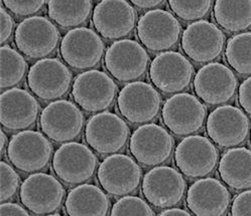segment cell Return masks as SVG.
Segmentation results:
<instances>
[{"label": "cell", "mask_w": 251, "mask_h": 216, "mask_svg": "<svg viewBox=\"0 0 251 216\" xmlns=\"http://www.w3.org/2000/svg\"><path fill=\"white\" fill-rule=\"evenodd\" d=\"M117 85L104 71L91 69L78 75L72 86V97L88 113L103 112L113 106Z\"/></svg>", "instance_id": "obj_1"}, {"label": "cell", "mask_w": 251, "mask_h": 216, "mask_svg": "<svg viewBox=\"0 0 251 216\" xmlns=\"http://www.w3.org/2000/svg\"><path fill=\"white\" fill-rule=\"evenodd\" d=\"M52 145L46 135L32 131H20L10 139L7 157L11 164L25 173L40 172L48 167Z\"/></svg>", "instance_id": "obj_2"}, {"label": "cell", "mask_w": 251, "mask_h": 216, "mask_svg": "<svg viewBox=\"0 0 251 216\" xmlns=\"http://www.w3.org/2000/svg\"><path fill=\"white\" fill-rule=\"evenodd\" d=\"M16 47L32 60L49 57L60 43L57 26L44 16H31L23 21L14 33Z\"/></svg>", "instance_id": "obj_3"}, {"label": "cell", "mask_w": 251, "mask_h": 216, "mask_svg": "<svg viewBox=\"0 0 251 216\" xmlns=\"http://www.w3.org/2000/svg\"><path fill=\"white\" fill-rule=\"evenodd\" d=\"M207 110L204 104L188 93L169 98L161 108V118L168 130L176 136H189L204 126Z\"/></svg>", "instance_id": "obj_4"}, {"label": "cell", "mask_w": 251, "mask_h": 216, "mask_svg": "<svg viewBox=\"0 0 251 216\" xmlns=\"http://www.w3.org/2000/svg\"><path fill=\"white\" fill-rule=\"evenodd\" d=\"M130 136L129 127L121 117L111 112H100L88 120L85 139L89 146L100 155L121 151Z\"/></svg>", "instance_id": "obj_5"}, {"label": "cell", "mask_w": 251, "mask_h": 216, "mask_svg": "<svg viewBox=\"0 0 251 216\" xmlns=\"http://www.w3.org/2000/svg\"><path fill=\"white\" fill-rule=\"evenodd\" d=\"M51 164L53 172L64 183L77 185L93 177L98 159L88 146L71 141L63 144L55 152Z\"/></svg>", "instance_id": "obj_6"}, {"label": "cell", "mask_w": 251, "mask_h": 216, "mask_svg": "<svg viewBox=\"0 0 251 216\" xmlns=\"http://www.w3.org/2000/svg\"><path fill=\"white\" fill-rule=\"evenodd\" d=\"M218 161L219 152L213 141L200 135L184 138L175 151L177 169L191 179L208 176L216 169Z\"/></svg>", "instance_id": "obj_7"}, {"label": "cell", "mask_w": 251, "mask_h": 216, "mask_svg": "<svg viewBox=\"0 0 251 216\" xmlns=\"http://www.w3.org/2000/svg\"><path fill=\"white\" fill-rule=\"evenodd\" d=\"M175 146L173 136L156 124H143L131 135L129 150L143 166H159L170 160Z\"/></svg>", "instance_id": "obj_8"}, {"label": "cell", "mask_w": 251, "mask_h": 216, "mask_svg": "<svg viewBox=\"0 0 251 216\" xmlns=\"http://www.w3.org/2000/svg\"><path fill=\"white\" fill-rule=\"evenodd\" d=\"M104 64L111 76L121 83L136 81L146 75L150 56L146 48L132 40H121L106 49Z\"/></svg>", "instance_id": "obj_9"}, {"label": "cell", "mask_w": 251, "mask_h": 216, "mask_svg": "<svg viewBox=\"0 0 251 216\" xmlns=\"http://www.w3.org/2000/svg\"><path fill=\"white\" fill-rule=\"evenodd\" d=\"M20 197L23 204L33 214L48 215L62 207L66 190L55 176L35 172L22 184Z\"/></svg>", "instance_id": "obj_10"}, {"label": "cell", "mask_w": 251, "mask_h": 216, "mask_svg": "<svg viewBox=\"0 0 251 216\" xmlns=\"http://www.w3.org/2000/svg\"><path fill=\"white\" fill-rule=\"evenodd\" d=\"M105 52V44L100 35L88 27L69 30L60 44V53L64 62L80 70L97 66Z\"/></svg>", "instance_id": "obj_11"}, {"label": "cell", "mask_w": 251, "mask_h": 216, "mask_svg": "<svg viewBox=\"0 0 251 216\" xmlns=\"http://www.w3.org/2000/svg\"><path fill=\"white\" fill-rule=\"evenodd\" d=\"M84 123L82 111L67 100H57L49 104L40 118L43 133L56 143H67L80 137Z\"/></svg>", "instance_id": "obj_12"}, {"label": "cell", "mask_w": 251, "mask_h": 216, "mask_svg": "<svg viewBox=\"0 0 251 216\" xmlns=\"http://www.w3.org/2000/svg\"><path fill=\"white\" fill-rule=\"evenodd\" d=\"M195 74L191 62L177 51H163L150 66L152 85L165 94L181 93L189 87Z\"/></svg>", "instance_id": "obj_13"}, {"label": "cell", "mask_w": 251, "mask_h": 216, "mask_svg": "<svg viewBox=\"0 0 251 216\" xmlns=\"http://www.w3.org/2000/svg\"><path fill=\"white\" fill-rule=\"evenodd\" d=\"M117 108L131 124H148L155 120L161 110V96L151 84L132 82L120 91Z\"/></svg>", "instance_id": "obj_14"}, {"label": "cell", "mask_w": 251, "mask_h": 216, "mask_svg": "<svg viewBox=\"0 0 251 216\" xmlns=\"http://www.w3.org/2000/svg\"><path fill=\"white\" fill-rule=\"evenodd\" d=\"M141 190L151 205L165 209L174 207L183 200L187 182L183 174L175 168L155 166L143 177Z\"/></svg>", "instance_id": "obj_15"}, {"label": "cell", "mask_w": 251, "mask_h": 216, "mask_svg": "<svg viewBox=\"0 0 251 216\" xmlns=\"http://www.w3.org/2000/svg\"><path fill=\"white\" fill-rule=\"evenodd\" d=\"M182 33L181 23L170 11L153 9L140 16L137 37L151 51H167L176 45Z\"/></svg>", "instance_id": "obj_16"}, {"label": "cell", "mask_w": 251, "mask_h": 216, "mask_svg": "<svg viewBox=\"0 0 251 216\" xmlns=\"http://www.w3.org/2000/svg\"><path fill=\"white\" fill-rule=\"evenodd\" d=\"M72 73L58 59H41L27 74L30 91L43 101H56L63 98L70 89Z\"/></svg>", "instance_id": "obj_17"}, {"label": "cell", "mask_w": 251, "mask_h": 216, "mask_svg": "<svg viewBox=\"0 0 251 216\" xmlns=\"http://www.w3.org/2000/svg\"><path fill=\"white\" fill-rule=\"evenodd\" d=\"M206 130L209 138L221 148H234L243 144L250 131L246 114L234 106H221L208 117Z\"/></svg>", "instance_id": "obj_18"}, {"label": "cell", "mask_w": 251, "mask_h": 216, "mask_svg": "<svg viewBox=\"0 0 251 216\" xmlns=\"http://www.w3.org/2000/svg\"><path fill=\"white\" fill-rule=\"evenodd\" d=\"M103 189L113 196H125L138 188L142 171L135 160L128 155L113 154L103 160L97 172Z\"/></svg>", "instance_id": "obj_19"}, {"label": "cell", "mask_w": 251, "mask_h": 216, "mask_svg": "<svg viewBox=\"0 0 251 216\" xmlns=\"http://www.w3.org/2000/svg\"><path fill=\"white\" fill-rule=\"evenodd\" d=\"M237 86L235 74L219 63H209L202 66L194 79L195 93L210 106L222 105L232 100Z\"/></svg>", "instance_id": "obj_20"}, {"label": "cell", "mask_w": 251, "mask_h": 216, "mask_svg": "<svg viewBox=\"0 0 251 216\" xmlns=\"http://www.w3.org/2000/svg\"><path fill=\"white\" fill-rule=\"evenodd\" d=\"M225 34L207 21H197L188 25L182 35V48L186 56L198 64L217 60L225 46Z\"/></svg>", "instance_id": "obj_21"}, {"label": "cell", "mask_w": 251, "mask_h": 216, "mask_svg": "<svg viewBox=\"0 0 251 216\" xmlns=\"http://www.w3.org/2000/svg\"><path fill=\"white\" fill-rule=\"evenodd\" d=\"M92 22L95 29L106 40L127 37L135 28L137 12L126 0H102L94 8Z\"/></svg>", "instance_id": "obj_22"}, {"label": "cell", "mask_w": 251, "mask_h": 216, "mask_svg": "<svg viewBox=\"0 0 251 216\" xmlns=\"http://www.w3.org/2000/svg\"><path fill=\"white\" fill-rule=\"evenodd\" d=\"M41 107L26 89L12 87L1 94L0 122L8 131H24L37 122Z\"/></svg>", "instance_id": "obj_23"}, {"label": "cell", "mask_w": 251, "mask_h": 216, "mask_svg": "<svg viewBox=\"0 0 251 216\" xmlns=\"http://www.w3.org/2000/svg\"><path fill=\"white\" fill-rule=\"evenodd\" d=\"M231 195L227 187L215 178H203L194 182L187 193V206L199 216H221L228 211Z\"/></svg>", "instance_id": "obj_24"}, {"label": "cell", "mask_w": 251, "mask_h": 216, "mask_svg": "<svg viewBox=\"0 0 251 216\" xmlns=\"http://www.w3.org/2000/svg\"><path fill=\"white\" fill-rule=\"evenodd\" d=\"M65 209L72 216H103L108 214L110 201L98 186L81 184L68 193Z\"/></svg>", "instance_id": "obj_25"}, {"label": "cell", "mask_w": 251, "mask_h": 216, "mask_svg": "<svg viewBox=\"0 0 251 216\" xmlns=\"http://www.w3.org/2000/svg\"><path fill=\"white\" fill-rule=\"evenodd\" d=\"M223 182L234 190L251 188V150L244 147L226 151L218 168Z\"/></svg>", "instance_id": "obj_26"}, {"label": "cell", "mask_w": 251, "mask_h": 216, "mask_svg": "<svg viewBox=\"0 0 251 216\" xmlns=\"http://www.w3.org/2000/svg\"><path fill=\"white\" fill-rule=\"evenodd\" d=\"M214 19L227 32H241L251 27V0H216Z\"/></svg>", "instance_id": "obj_27"}, {"label": "cell", "mask_w": 251, "mask_h": 216, "mask_svg": "<svg viewBox=\"0 0 251 216\" xmlns=\"http://www.w3.org/2000/svg\"><path fill=\"white\" fill-rule=\"evenodd\" d=\"M93 8L92 0H49L50 20L64 28L79 27L86 23Z\"/></svg>", "instance_id": "obj_28"}, {"label": "cell", "mask_w": 251, "mask_h": 216, "mask_svg": "<svg viewBox=\"0 0 251 216\" xmlns=\"http://www.w3.org/2000/svg\"><path fill=\"white\" fill-rule=\"evenodd\" d=\"M225 57L229 65L238 74L251 75V32L232 37L227 43Z\"/></svg>", "instance_id": "obj_29"}, {"label": "cell", "mask_w": 251, "mask_h": 216, "mask_svg": "<svg viewBox=\"0 0 251 216\" xmlns=\"http://www.w3.org/2000/svg\"><path fill=\"white\" fill-rule=\"evenodd\" d=\"M1 53V88H9L20 85L26 74L27 64L16 49L2 45Z\"/></svg>", "instance_id": "obj_30"}, {"label": "cell", "mask_w": 251, "mask_h": 216, "mask_svg": "<svg viewBox=\"0 0 251 216\" xmlns=\"http://www.w3.org/2000/svg\"><path fill=\"white\" fill-rule=\"evenodd\" d=\"M214 0H169L172 11L184 22L201 21L212 8Z\"/></svg>", "instance_id": "obj_31"}, {"label": "cell", "mask_w": 251, "mask_h": 216, "mask_svg": "<svg viewBox=\"0 0 251 216\" xmlns=\"http://www.w3.org/2000/svg\"><path fill=\"white\" fill-rule=\"evenodd\" d=\"M111 215H154L153 209L150 204L137 196L125 195L118 199L112 206Z\"/></svg>", "instance_id": "obj_32"}, {"label": "cell", "mask_w": 251, "mask_h": 216, "mask_svg": "<svg viewBox=\"0 0 251 216\" xmlns=\"http://www.w3.org/2000/svg\"><path fill=\"white\" fill-rule=\"evenodd\" d=\"M0 174H1V190H0V200L5 202L16 194L20 187L21 179L17 172L4 161L0 163Z\"/></svg>", "instance_id": "obj_33"}, {"label": "cell", "mask_w": 251, "mask_h": 216, "mask_svg": "<svg viewBox=\"0 0 251 216\" xmlns=\"http://www.w3.org/2000/svg\"><path fill=\"white\" fill-rule=\"evenodd\" d=\"M49 0H2L4 7L16 16H29L41 11Z\"/></svg>", "instance_id": "obj_34"}, {"label": "cell", "mask_w": 251, "mask_h": 216, "mask_svg": "<svg viewBox=\"0 0 251 216\" xmlns=\"http://www.w3.org/2000/svg\"><path fill=\"white\" fill-rule=\"evenodd\" d=\"M231 214L235 216L251 215V189H246L233 199Z\"/></svg>", "instance_id": "obj_35"}, {"label": "cell", "mask_w": 251, "mask_h": 216, "mask_svg": "<svg viewBox=\"0 0 251 216\" xmlns=\"http://www.w3.org/2000/svg\"><path fill=\"white\" fill-rule=\"evenodd\" d=\"M0 43L1 44L7 43L14 29V20L7 9L1 8L0 10Z\"/></svg>", "instance_id": "obj_36"}, {"label": "cell", "mask_w": 251, "mask_h": 216, "mask_svg": "<svg viewBox=\"0 0 251 216\" xmlns=\"http://www.w3.org/2000/svg\"><path fill=\"white\" fill-rule=\"evenodd\" d=\"M238 102L242 109L251 116V77L240 85L238 89Z\"/></svg>", "instance_id": "obj_37"}, {"label": "cell", "mask_w": 251, "mask_h": 216, "mask_svg": "<svg viewBox=\"0 0 251 216\" xmlns=\"http://www.w3.org/2000/svg\"><path fill=\"white\" fill-rule=\"evenodd\" d=\"M0 214L1 216H14V215H21V216H27L29 215L28 211L21 206L17 203L13 202H2L1 207H0Z\"/></svg>", "instance_id": "obj_38"}, {"label": "cell", "mask_w": 251, "mask_h": 216, "mask_svg": "<svg viewBox=\"0 0 251 216\" xmlns=\"http://www.w3.org/2000/svg\"><path fill=\"white\" fill-rule=\"evenodd\" d=\"M129 1L140 9H151L163 4L165 0H129Z\"/></svg>", "instance_id": "obj_39"}, {"label": "cell", "mask_w": 251, "mask_h": 216, "mask_svg": "<svg viewBox=\"0 0 251 216\" xmlns=\"http://www.w3.org/2000/svg\"><path fill=\"white\" fill-rule=\"evenodd\" d=\"M158 215H160V216H189V215H191V213L182 208L169 207V208H165V210L159 212Z\"/></svg>", "instance_id": "obj_40"}, {"label": "cell", "mask_w": 251, "mask_h": 216, "mask_svg": "<svg viewBox=\"0 0 251 216\" xmlns=\"http://www.w3.org/2000/svg\"><path fill=\"white\" fill-rule=\"evenodd\" d=\"M6 146H7V136L4 133V131H1V134H0V152H1V155L4 154Z\"/></svg>", "instance_id": "obj_41"}, {"label": "cell", "mask_w": 251, "mask_h": 216, "mask_svg": "<svg viewBox=\"0 0 251 216\" xmlns=\"http://www.w3.org/2000/svg\"><path fill=\"white\" fill-rule=\"evenodd\" d=\"M250 142H251V136H250Z\"/></svg>", "instance_id": "obj_42"}]
</instances>
